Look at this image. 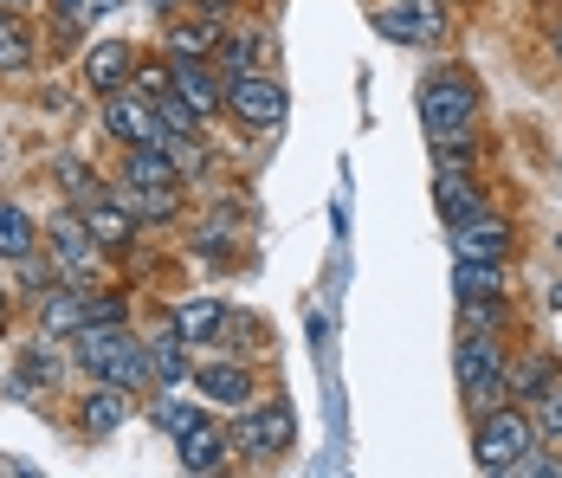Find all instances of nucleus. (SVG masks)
<instances>
[{
	"label": "nucleus",
	"instance_id": "obj_1",
	"mask_svg": "<svg viewBox=\"0 0 562 478\" xmlns=\"http://www.w3.org/2000/svg\"><path fill=\"white\" fill-rule=\"evenodd\" d=\"M78 363L91 381H116V388H143L149 381V349L123 330V323H85L78 330Z\"/></svg>",
	"mask_w": 562,
	"mask_h": 478
},
{
	"label": "nucleus",
	"instance_id": "obj_2",
	"mask_svg": "<svg viewBox=\"0 0 562 478\" xmlns=\"http://www.w3.org/2000/svg\"><path fill=\"white\" fill-rule=\"evenodd\" d=\"M530 453H537V421H524L517 408H492V414H479V440H472L479 473H517Z\"/></svg>",
	"mask_w": 562,
	"mask_h": 478
},
{
	"label": "nucleus",
	"instance_id": "obj_3",
	"mask_svg": "<svg viewBox=\"0 0 562 478\" xmlns=\"http://www.w3.org/2000/svg\"><path fill=\"white\" fill-rule=\"evenodd\" d=\"M291 440H297V414L284 401L246 408L226 426V453H239V459H279V453H291Z\"/></svg>",
	"mask_w": 562,
	"mask_h": 478
},
{
	"label": "nucleus",
	"instance_id": "obj_4",
	"mask_svg": "<svg viewBox=\"0 0 562 478\" xmlns=\"http://www.w3.org/2000/svg\"><path fill=\"white\" fill-rule=\"evenodd\" d=\"M221 110H233L239 130H279L284 123V85L272 71H233Z\"/></svg>",
	"mask_w": 562,
	"mask_h": 478
},
{
	"label": "nucleus",
	"instance_id": "obj_5",
	"mask_svg": "<svg viewBox=\"0 0 562 478\" xmlns=\"http://www.w3.org/2000/svg\"><path fill=\"white\" fill-rule=\"evenodd\" d=\"M375 33L394 46H440L447 40V0H394L375 13Z\"/></svg>",
	"mask_w": 562,
	"mask_h": 478
},
{
	"label": "nucleus",
	"instance_id": "obj_6",
	"mask_svg": "<svg viewBox=\"0 0 562 478\" xmlns=\"http://www.w3.org/2000/svg\"><path fill=\"white\" fill-rule=\"evenodd\" d=\"M472 110H479V91H472V78H434L427 91H420V123H427V136H465L472 130Z\"/></svg>",
	"mask_w": 562,
	"mask_h": 478
},
{
	"label": "nucleus",
	"instance_id": "obj_7",
	"mask_svg": "<svg viewBox=\"0 0 562 478\" xmlns=\"http://www.w3.org/2000/svg\"><path fill=\"white\" fill-rule=\"evenodd\" d=\"M104 130H111L116 143H162L169 149V130H162V116H156V104L143 98V91H116V98H104Z\"/></svg>",
	"mask_w": 562,
	"mask_h": 478
},
{
	"label": "nucleus",
	"instance_id": "obj_8",
	"mask_svg": "<svg viewBox=\"0 0 562 478\" xmlns=\"http://www.w3.org/2000/svg\"><path fill=\"white\" fill-rule=\"evenodd\" d=\"M169 91L181 98V104L194 110V116H214L226 98V78H221V65H207V58H169Z\"/></svg>",
	"mask_w": 562,
	"mask_h": 478
},
{
	"label": "nucleus",
	"instance_id": "obj_9",
	"mask_svg": "<svg viewBox=\"0 0 562 478\" xmlns=\"http://www.w3.org/2000/svg\"><path fill=\"white\" fill-rule=\"evenodd\" d=\"M53 259L71 271V278H85L91 259H98V240H91V226H85V213H78V208H58L53 213Z\"/></svg>",
	"mask_w": 562,
	"mask_h": 478
},
{
	"label": "nucleus",
	"instance_id": "obj_10",
	"mask_svg": "<svg viewBox=\"0 0 562 478\" xmlns=\"http://www.w3.org/2000/svg\"><path fill=\"white\" fill-rule=\"evenodd\" d=\"M130 78H136V58H130L123 40H104V46L85 53V85H91V91L116 98V91H130Z\"/></svg>",
	"mask_w": 562,
	"mask_h": 478
},
{
	"label": "nucleus",
	"instance_id": "obj_11",
	"mask_svg": "<svg viewBox=\"0 0 562 478\" xmlns=\"http://www.w3.org/2000/svg\"><path fill=\"white\" fill-rule=\"evenodd\" d=\"M123 188H136V194H175V162L162 143H136L130 162H123Z\"/></svg>",
	"mask_w": 562,
	"mask_h": 478
},
{
	"label": "nucleus",
	"instance_id": "obj_12",
	"mask_svg": "<svg viewBox=\"0 0 562 478\" xmlns=\"http://www.w3.org/2000/svg\"><path fill=\"white\" fill-rule=\"evenodd\" d=\"M130 421V388H116V381H98L85 401H78V426L91 433V440H104L116 426Z\"/></svg>",
	"mask_w": 562,
	"mask_h": 478
},
{
	"label": "nucleus",
	"instance_id": "obj_13",
	"mask_svg": "<svg viewBox=\"0 0 562 478\" xmlns=\"http://www.w3.org/2000/svg\"><path fill=\"white\" fill-rule=\"evenodd\" d=\"M434 208H440V220L459 233L465 220H479V213H485V201H479V188H472V175H465V168H440V181H434Z\"/></svg>",
	"mask_w": 562,
	"mask_h": 478
},
{
	"label": "nucleus",
	"instance_id": "obj_14",
	"mask_svg": "<svg viewBox=\"0 0 562 478\" xmlns=\"http://www.w3.org/2000/svg\"><path fill=\"white\" fill-rule=\"evenodd\" d=\"M78 213H85V226H91L98 246H130L136 240V213L123 208L116 194H91V201H78Z\"/></svg>",
	"mask_w": 562,
	"mask_h": 478
},
{
	"label": "nucleus",
	"instance_id": "obj_15",
	"mask_svg": "<svg viewBox=\"0 0 562 478\" xmlns=\"http://www.w3.org/2000/svg\"><path fill=\"white\" fill-rule=\"evenodd\" d=\"M175 446H181V473H221L226 466V426H207V414L188 426Z\"/></svg>",
	"mask_w": 562,
	"mask_h": 478
},
{
	"label": "nucleus",
	"instance_id": "obj_16",
	"mask_svg": "<svg viewBox=\"0 0 562 478\" xmlns=\"http://www.w3.org/2000/svg\"><path fill=\"white\" fill-rule=\"evenodd\" d=\"M188 381L201 388V401H226V408L252 401V375L233 369V363H201V369H188Z\"/></svg>",
	"mask_w": 562,
	"mask_h": 478
},
{
	"label": "nucleus",
	"instance_id": "obj_17",
	"mask_svg": "<svg viewBox=\"0 0 562 478\" xmlns=\"http://www.w3.org/2000/svg\"><path fill=\"white\" fill-rule=\"evenodd\" d=\"M498 375H505V343L485 336V330H472V336L459 343V381L479 388V381H498Z\"/></svg>",
	"mask_w": 562,
	"mask_h": 478
},
{
	"label": "nucleus",
	"instance_id": "obj_18",
	"mask_svg": "<svg viewBox=\"0 0 562 478\" xmlns=\"http://www.w3.org/2000/svg\"><path fill=\"white\" fill-rule=\"evenodd\" d=\"M505 253H510V226L505 220L479 213V220L459 226V259H498V266H505Z\"/></svg>",
	"mask_w": 562,
	"mask_h": 478
},
{
	"label": "nucleus",
	"instance_id": "obj_19",
	"mask_svg": "<svg viewBox=\"0 0 562 478\" xmlns=\"http://www.w3.org/2000/svg\"><path fill=\"white\" fill-rule=\"evenodd\" d=\"M221 323H226L221 298H188V304L175 311V336L194 349V343H214V336H221Z\"/></svg>",
	"mask_w": 562,
	"mask_h": 478
},
{
	"label": "nucleus",
	"instance_id": "obj_20",
	"mask_svg": "<svg viewBox=\"0 0 562 478\" xmlns=\"http://www.w3.org/2000/svg\"><path fill=\"white\" fill-rule=\"evenodd\" d=\"M452 291L472 304V298H505V266L498 259H459L452 266Z\"/></svg>",
	"mask_w": 562,
	"mask_h": 478
},
{
	"label": "nucleus",
	"instance_id": "obj_21",
	"mask_svg": "<svg viewBox=\"0 0 562 478\" xmlns=\"http://www.w3.org/2000/svg\"><path fill=\"white\" fill-rule=\"evenodd\" d=\"M40 330H46V336H78V330H85V298L46 285V298H40Z\"/></svg>",
	"mask_w": 562,
	"mask_h": 478
},
{
	"label": "nucleus",
	"instance_id": "obj_22",
	"mask_svg": "<svg viewBox=\"0 0 562 478\" xmlns=\"http://www.w3.org/2000/svg\"><path fill=\"white\" fill-rule=\"evenodd\" d=\"M214 53H221V78H233V71H259L272 46H266V33H221Z\"/></svg>",
	"mask_w": 562,
	"mask_h": 478
},
{
	"label": "nucleus",
	"instance_id": "obj_23",
	"mask_svg": "<svg viewBox=\"0 0 562 478\" xmlns=\"http://www.w3.org/2000/svg\"><path fill=\"white\" fill-rule=\"evenodd\" d=\"M214 46H221V20L207 13V20H175L169 26V53L181 58H214Z\"/></svg>",
	"mask_w": 562,
	"mask_h": 478
},
{
	"label": "nucleus",
	"instance_id": "obj_24",
	"mask_svg": "<svg viewBox=\"0 0 562 478\" xmlns=\"http://www.w3.org/2000/svg\"><path fill=\"white\" fill-rule=\"evenodd\" d=\"M33 65V33L13 7H0V71H26Z\"/></svg>",
	"mask_w": 562,
	"mask_h": 478
},
{
	"label": "nucleus",
	"instance_id": "obj_25",
	"mask_svg": "<svg viewBox=\"0 0 562 478\" xmlns=\"http://www.w3.org/2000/svg\"><path fill=\"white\" fill-rule=\"evenodd\" d=\"M550 375H557V356H524L517 369H505V388L517 401H537V394L550 388Z\"/></svg>",
	"mask_w": 562,
	"mask_h": 478
},
{
	"label": "nucleus",
	"instance_id": "obj_26",
	"mask_svg": "<svg viewBox=\"0 0 562 478\" xmlns=\"http://www.w3.org/2000/svg\"><path fill=\"white\" fill-rule=\"evenodd\" d=\"M26 253H33V220L13 201H0V259H26Z\"/></svg>",
	"mask_w": 562,
	"mask_h": 478
},
{
	"label": "nucleus",
	"instance_id": "obj_27",
	"mask_svg": "<svg viewBox=\"0 0 562 478\" xmlns=\"http://www.w3.org/2000/svg\"><path fill=\"white\" fill-rule=\"evenodd\" d=\"M53 381H58V356L46 343H33V349L20 356V381H13V388H20V394H40V388H53Z\"/></svg>",
	"mask_w": 562,
	"mask_h": 478
},
{
	"label": "nucleus",
	"instance_id": "obj_28",
	"mask_svg": "<svg viewBox=\"0 0 562 478\" xmlns=\"http://www.w3.org/2000/svg\"><path fill=\"white\" fill-rule=\"evenodd\" d=\"M149 375H156L162 388H175V381H188V343H181V336H169V343H156V349H149Z\"/></svg>",
	"mask_w": 562,
	"mask_h": 478
},
{
	"label": "nucleus",
	"instance_id": "obj_29",
	"mask_svg": "<svg viewBox=\"0 0 562 478\" xmlns=\"http://www.w3.org/2000/svg\"><path fill=\"white\" fill-rule=\"evenodd\" d=\"M149 104H156V116H162V130H169L175 143H188V136H194V123H201V116H194V110L181 104V98H175L169 85H162V91H156Z\"/></svg>",
	"mask_w": 562,
	"mask_h": 478
},
{
	"label": "nucleus",
	"instance_id": "obj_30",
	"mask_svg": "<svg viewBox=\"0 0 562 478\" xmlns=\"http://www.w3.org/2000/svg\"><path fill=\"white\" fill-rule=\"evenodd\" d=\"M537 440H562V375H550V388L537 394Z\"/></svg>",
	"mask_w": 562,
	"mask_h": 478
},
{
	"label": "nucleus",
	"instance_id": "obj_31",
	"mask_svg": "<svg viewBox=\"0 0 562 478\" xmlns=\"http://www.w3.org/2000/svg\"><path fill=\"white\" fill-rule=\"evenodd\" d=\"M201 414H207L201 401H162V408H156V426H162V433H175V440H181V433H188V426L201 421Z\"/></svg>",
	"mask_w": 562,
	"mask_h": 478
},
{
	"label": "nucleus",
	"instance_id": "obj_32",
	"mask_svg": "<svg viewBox=\"0 0 562 478\" xmlns=\"http://www.w3.org/2000/svg\"><path fill=\"white\" fill-rule=\"evenodd\" d=\"M111 7H116V0H58V13H65V26H71V33H85V26H91V20H104Z\"/></svg>",
	"mask_w": 562,
	"mask_h": 478
},
{
	"label": "nucleus",
	"instance_id": "obj_33",
	"mask_svg": "<svg viewBox=\"0 0 562 478\" xmlns=\"http://www.w3.org/2000/svg\"><path fill=\"white\" fill-rule=\"evenodd\" d=\"M58 181L78 194V201H91V194H104V181L91 175V168H78V162H58Z\"/></svg>",
	"mask_w": 562,
	"mask_h": 478
},
{
	"label": "nucleus",
	"instance_id": "obj_34",
	"mask_svg": "<svg viewBox=\"0 0 562 478\" xmlns=\"http://www.w3.org/2000/svg\"><path fill=\"white\" fill-rule=\"evenodd\" d=\"M434 162L440 168H472V143L465 136H434Z\"/></svg>",
	"mask_w": 562,
	"mask_h": 478
},
{
	"label": "nucleus",
	"instance_id": "obj_35",
	"mask_svg": "<svg viewBox=\"0 0 562 478\" xmlns=\"http://www.w3.org/2000/svg\"><path fill=\"white\" fill-rule=\"evenodd\" d=\"M130 311H123V298H111V291H98V298H85V323H123Z\"/></svg>",
	"mask_w": 562,
	"mask_h": 478
},
{
	"label": "nucleus",
	"instance_id": "obj_36",
	"mask_svg": "<svg viewBox=\"0 0 562 478\" xmlns=\"http://www.w3.org/2000/svg\"><path fill=\"white\" fill-rule=\"evenodd\" d=\"M194 7H201V13H226V7H233V0H194Z\"/></svg>",
	"mask_w": 562,
	"mask_h": 478
},
{
	"label": "nucleus",
	"instance_id": "obj_37",
	"mask_svg": "<svg viewBox=\"0 0 562 478\" xmlns=\"http://www.w3.org/2000/svg\"><path fill=\"white\" fill-rule=\"evenodd\" d=\"M0 7H13V13H20V7H33V0H0Z\"/></svg>",
	"mask_w": 562,
	"mask_h": 478
},
{
	"label": "nucleus",
	"instance_id": "obj_38",
	"mask_svg": "<svg viewBox=\"0 0 562 478\" xmlns=\"http://www.w3.org/2000/svg\"><path fill=\"white\" fill-rule=\"evenodd\" d=\"M149 7H156V13H169V7H175V0H149Z\"/></svg>",
	"mask_w": 562,
	"mask_h": 478
},
{
	"label": "nucleus",
	"instance_id": "obj_39",
	"mask_svg": "<svg viewBox=\"0 0 562 478\" xmlns=\"http://www.w3.org/2000/svg\"><path fill=\"white\" fill-rule=\"evenodd\" d=\"M550 304H557V311H562V285H557V291H550Z\"/></svg>",
	"mask_w": 562,
	"mask_h": 478
},
{
	"label": "nucleus",
	"instance_id": "obj_40",
	"mask_svg": "<svg viewBox=\"0 0 562 478\" xmlns=\"http://www.w3.org/2000/svg\"><path fill=\"white\" fill-rule=\"evenodd\" d=\"M0 323H7V291H0Z\"/></svg>",
	"mask_w": 562,
	"mask_h": 478
},
{
	"label": "nucleus",
	"instance_id": "obj_41",
	"mask_svg": "<svg viewBox=\"0 0 562 478\" xmlns=\"http://www.w3.org/2000/svg\"><path fill=\"white\" fill-rule=\"evenodd\" d=\"M557 58H562V26H557Z\"/></svg>",
	"mask_w": 562,
	"mask_h": 478
}]
</instances>
